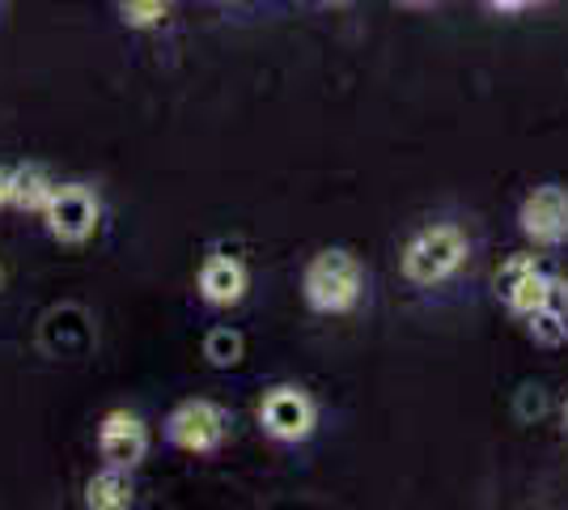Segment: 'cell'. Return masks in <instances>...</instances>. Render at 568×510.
<instances>
[{"mask_svg": "<svg viewBox=\"0 0 568 510\" xmlns=\"http://www.w3.org/2000/svg\"><path fill=\"white\" fill-rule=\"evenodd\" d=\"M204 358L213 366H237L242 362V337L234 328H213L204 340Z\"/></svg>", "mask_w": 568, "mask_h": 510, "instance_id": "14", "label": "cell"}, {"mask_svg": "<svg viewBox=\"0 0 568 510\" xmlns=\"http://www.w3.org/2000/svg\"><path fill=\"white\" fill-rule=\"evenodd\" d=\"M518 226L530 243L539 247H560L568 243V188L560 183H544L521 200Z\"/></svg>", "mask_w": 568, "mask_h": 510, "instance_id": "5", "label": "cell"}, {"mask_svg": "<svg viewBox=\"0 0 568 510\" xmlns=\"http://www.w3.org/2000/svg\"><path fill=\"white\" fill-rule=\"evenodd\" d=\"M526 4H535V0H526Z\"/></svg>", "mask_w": 568, "mask_h": 510, "instance_id": "20", "label": "cell"}, {"mask_svg": "<svg viewBox=\"0 0 568 510\" xmlns=\"http://www.w3.org/2000/svg\"><path fill=\"white\" fill-rule=\"evenodd\" d=\"M323 4H344V0H323Z\"/></svg>", "mask_w": 568, "mask_h": 510, "instance_id": "18", "label": "cell"}, {"mask_svg": "<svg viewBox=\"0 0 568 510\" xmlns=\"http://www.w3.org/2000/svg\"><path fill=\"white\" fill-rule=\"evenodd\" d=\"M119 13L132 30H153V26L166 22L170 0H119Z\"/></svg>", "mask_w": 568, "mask_h": 510, "instance_id": "13", "label": "cell"}, {"mask_svg": "<svg viewBox=\"0 0 568 510\" xmlns=\"http://www.w3.org/2000/svg\"><path fill=\"white\" fill-rule=\"evenodd\" d=\"M251 290V272L242 260L234 256H209L204 268H200V293H204V302H213V307H234L242 302Z\"/></svg>", "mask_w": 568, "mask_h": 510, "instance_id": "9", "label": "cell"}, {"mask_svg": "<svg viewBox=\"0 0 568 510\" xmlns=\"http://www.w3.org/2000/svg\"><path fill=\"white\" fill-rule=\"evenodd\" d=\"M132 481H128V468H106V472H98L90 477V486H85V507L90 510H128L132 507Z\"/></svg>", "mask_w": 568, "mask_h": 510, "instance_id": "11", "label": "cell"}, {"mask_svg": "<svg viewBox=\"0 0 568 510\" xmlns=\"http://www.w3.org/2000/svg\"><path fill=\"white\" fill-rule=\"evenodd\" d=\"M230 434V413L216 400H187L166 421V438L191 456H209Z\"/></svg>", "mask_w": 568, "mask_h": 510, "instance_id": "4", "label": "cell"}, {"mask_svg": "<svg viewBox=\"0 0 568 510\" xmlns=\"http://www.w3.org/2000/svg\"><path fill=\"white\" fill-rule=\"evenodd\" d=\"M98 451H102V460L115 463V468H136L149 456V430H144V421L136 413H128V409L106 413L102 426H98Z\"/></svg>", "mask_w": 568, "mask_h": 510, "instance_id": "8", "label": "cell"}, {"mask_svg": "<svg viewBox=\"0 0 568 510\" xmlns=\"http://www.w3.org/2000/svg\"><path fill=\"white\" fill-rule=\"evenodd\" d=\"M43 221H48L51 239L85 243L98 230V221H102V204H98V196L85 183H55L48 209H43Z\"/></svg>", "mask_w": 568, "mask_h": 510, "instance_id": "3", "label": "cell"}, {"mask_svg": "<svg viewBox=\"0 0 568 510\" xmlns=\"http://www.w3.org/2000/svg\"><path fill=\"white\" fill-rule=\"evenodd\" d=\"M18 204V167H0V209Z\"/></svg>", "mask_w": 568, "mask_h": 510, "instance_id": "15", "label": "cell"}, {"mask_svg": "<svg viewBox=\"0 0 568 510\" xmlns=\"http://www.w3.org/2000/svg\"><path fill=\"white\" fill-rule=\"evenodd\" d=\"M314 421H318V409L302 388L281 383L260 400V426L276 442H302V438H310Z\"/></svg>", "mask_w": 568, "mask_h": 510, "instance_id": "6", "label": "cell"}, {"mask_svg": "<svg viewBox=\"0 0 568 510\" xmlns=\"http://www.w3.org/2000/svg\"><path fill=\"white\" fill-rule=\"evenodd\" d=\"M51 192H55V183H51L48 170L43 167H18V204H13V209H22V213H39V218H43Z\"/></svg>", "mask_w": 568, "mask_h": 510, "instance_id": "12", "label": "cell"}, {"mask_svg": "<svg viewBox=\"0 0 568 510\" xmlns=\"http://www.w3.org/2000/svg\"><path fill=\"white\" fill-rule=\"evenodd\" d=\"M565 430H568V400H565Z\"/></svg>", "mask_w": 568, "mask_h": 510, "instance_id": "17", "label": "cell"}, {"mask_svg": "<svg viewBox=\"0 0 568 510\" xmlns=\"http://www.w3.org/2000/svg\"><path fill=\"white\" fill-rule=\"evenodd\" d=\"M547 290H551V277H547L535 256H509L505 264L497 268V293L505 298V307L514 316L530 319L539 307L547 302Z\"/></svg>", "mask_w": 568, "mask_h": 510, "instance_id": "7", "label": "cell"}, {"mask_svg": "<svg viewBox=\"0 0 568 510\" xmlns=\"http://www.w3.org/2000/svg\"><path fill=\"white\" fill-rule=\"evenodd\" d=\"M302 293H306V302L318 316H344V311H353L356 302H361V293H365V272H361L353 251L327 247V251H318L306 264Z\"/></svg>", "mask_w": 568, "mask_h": 510, "instance_id": "1", "label": "cell"}, {"mask_svg": "<svg viewBox=\"0 0 568 510\" xmlns=\"http://www.w3.org/2000/svg\"><path fill=\"white\" fill-rule=\"evenodd\" d=\"M467 234L458 226H428L403 247V277L412 286H442L467 264Z\"/></svg>", "mask_w": 568, "mask_h": 510, "instance_id": "2", "label": "cell"}, {"mask_svg": "<svg viewBox=\"0 0 568 510\" xmlns=\"http://www.w3.org/2000/svg\"><path fill=\"white\" fill-rule=\"evenodd\" d=\"M488 4H493V9H500V13H514V9H521L526 0H488Z\"/></svg>", "mask_w": 568, "mask_h": 510, "instance_id": "16", "label": "cell"}, {"mask_svg": "<svg viewBox=\"0 0 568 510\" xmlns=\"http://www.w3.org/2000/svg\"><path fill=\"white\" fill-rule=\"evenodd\" d=\"M225 4H230V0H225Z\"/></svg>", "mask_w": 568, "mask_h": 510, "instance_id": "21", "label": "cell"}, {"mask_svg": "<svg viewBox=\"0 0 568 510\" xmlns=\"http://www.w3.org/2000/svg\"><path fill=\"white\" fill-rule=\"evenodd\" d=\"M0 286H4V268H0Z\"/></svg>", "mask_w": 568, "mask_h": 510, "instance_id": "19", "label": "cell"}, {"mask_svg": "<svg viewBox=\"0 0 568 510\" xmlns=\"http://www.w3.org/2000/svg\"><path fill=\"white\" fill-rule=\"evenodd\" d=\"M526 323H530V337L539 340V344H547V349H551V344H565L568 340V286L565 281L551 277L547 302L526 319Z\"/></svg>", "mask_w": 568, "mask_h": 510, "instance_id": "10", "label": "cell"}]
</instances>
